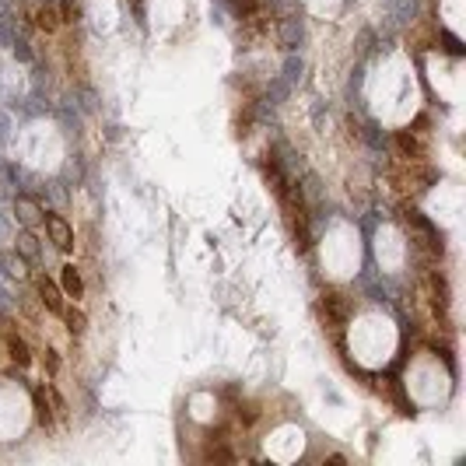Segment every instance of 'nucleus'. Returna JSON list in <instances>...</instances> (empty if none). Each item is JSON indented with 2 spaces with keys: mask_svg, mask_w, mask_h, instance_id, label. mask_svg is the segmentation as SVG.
Returning <instances> with one entry per match:
<instances>
[{
  "mask_svg": "<svg viewBox=\"0 0 466 466\" xmlns=\"http://www.w3.org/2000/svg\"><path fill=\"white\" fill-rule=\"evenodd\" d=\"M15 249H18L25 260H36V256H39V242H36V235H32V228H29L25 235L18 239V246H15Z\"/></svg>",
  "mask_w": 466,
  "mask_h": 466,
  "instance_id": "obj_15",
  "label": "nucleus"
},
{
  "mask_svg": "<svg viewBox=\"0 0 466 466\" xmlns=\"http://www.w3.org/2000/svg\"><path fill=\"white\" fill-rule=\"evenodd\" d=\"M302 449H305V431L295 428V424H284V428H277V431L267 438V456L277 459V463H291V459H298Z\"/></svg>",
  "mask_w": 466,
  "mask_h": 466,
  "instance_id": "obj_8",
  "label": "nucleus"
},
{
  "mask_svg": "<svg viewBox=\"0 0 466 466\" xmlns=\"http://www.w3.org/2000/svg\"><path fill=\"white\" fill-rule=\"evenodd\" d=\"M407 389H410V396H414L417 403L438 407V403L449 396V375H445V368H442L438 361L421 358V361L407 372Z\"/></svg>",
  "mask_w": 466,
  "mask_h": 466,
  "instance_id": "obj_5",
  "label": "nucleus"
},
{
  "mask_svg": "<svg viewBox=\"0 0 466 466\" xmlns=\"http://www.w3.org/2000/svg\"><path fill=\"white\" fill-rule=\"evenodd\" d=\"M375 260L389 274H396L403 267V260H407V242H403V235H400L393 224H382L375 231Z\"/></svg>",
  "mask_w": 466,
  "mask_h": 466,
  "instance_id": "obj_7",
  "label": "nucleus"
},
{
  "mask_svg": "<svg viewBox=\"0 0 466 466\" xmlns=\"http://www.w3.org/2000/svg\"><path fill=\"white\" fill-rule=\"evenodd\" d=\"M445 8L452 11V15H449V25H452V29H459V4H456V0H445Z\"/></svg>",
  "mask_w": 466,
  "mask_h": 466,
  "instance_id": "obj_18",
  "label": "nucleus"
},
{
  "mask_svg": "<svg viewBox=\"0 0 466 466\" xmlns=\"http://www.w3.org/2000/svg\"><path fill=\"white\" fill-rule=\"evenodd\" d=\"M323 267L330 277L347 281L361 267V235L351 224H333L323 239Z\"/></svg>",
  "mask_w": 466,
  "mask_h": 466,
  "instance_id": "obj_3",
  "label": "nucleus"
},
{
  "mask_svg": "<svg viewBox=\"0 0 466 466\" xmlns=\"http://www.w3.org/2000/svg\"><path fill=\"white\" fill-rule=\"evenodd\" d=\"M0 267H4V274H8V277H15V281H25V277H29L25 256H18V249H15V253H8L4 260H0Z\"/></svg>",
  "mask_w": 466,
  "mask_h": 466,
  "instance_id": "obj_12",
  "label": "nucleus"
},
{
  "mask_svg": "<svg viewBox=\"0 0 466 466\" xmlns=\"http://www.w3.org/2000/svg\"><path fill=\"white\" fill-rule=\"evenodd\" d=\"M18 151L22 158L32 165V168H43V172H53L60 165V154H64V140L57 133L53 123H32L22 130V140H18Z\"/></svg>",
  "mask_w": 466,
  "mask_h": 466,
  "instance_id": "obj_4",
  "label": "nucleus"
},
{
  "mask_svg": "<svg viewBox=\"0 0 466 466\" xmlns=\"http://www.w3.org/2000/svg\"><path fill=\"white\" fill-rule=\"evenodd\" d=\"M29 396L18 386H0V442H11L29 428Z\"/></svg>",
  "mask_w": 466,
  "mask_h": 466,
  "instance_id": "obj_6",
  "label": "nucleus"
},
{
  "mask_svg": "<svg viewBox=\"0 0 466 466\" xmlns=\"http://www.w3.org/2000/svg\"><path fill=\"white\" fill-rule=\"evenodd\" d=\"M92 25L99 32H112L116 29V8H112V0H92Z\"/></svg>",
  "mask_w": 466,
  "mask_h": 466,
  "instance_id": "obj_9",
  "label": "nucleus"
},
{
  "mask_svg": "<svg viewBox=\"0 0 466 466\" xmlns=\"http://www.w3.org/2000/svg\"><path fill=\"white\" fill-rule=\"evenodd\" d=\"M64 291H67L71 298H81V295H85V284H81V277H78L74 267H64Z\"/></svg>",
  "mask_w": 466,
  "mask_h": 466,
  "instance_id": "obj_14",
  "label": "nucleus"
},
{
  "mask_svg": "<svg viewBox=\"0 0 466 466\" xmlns=\"http://www.w3.org/2000/svg\"><path fill=\"white\" fill-rule=\"evenodd\" d=\"M46 231H50V239H53L60 249H71V246H74V231H71V224H67L64 217L46 214Z\"/></svg>",
  "mask_w": 466,
  "mask_h": 466,
  "instance_id": "obj_10",
  "label": "nucleus"
},
{
  "mask_svg": "<svg viewBox=\"0 0 466 466\" xmlns=\"http://www.w3.org/2000/svg\"><path fill=\"white\" fill-rule=\"evenodd\" d=\"M15 214H18V221L25 224V228H36L46 214L39 210V203H32V200H25V196H18L15 200Z\"/></svg>",
  "mask_w": 466,
  "mask_h": 466,
  "instance_id": "obj_11",
  "label": "nucleus"
},
{
  "mask_svg": "<svg viewBox=\"0 0 466 466\" xmlns=\"http://www.w3.org/2000/svg\"><path fill=\"white\" fill-rule=\"evenodd\" d=\"M189 414H193L196 421H210V417H214V396L196 393V396L189 400Z\"/></svg>",
  "mask_w": 466,
  "mask_h": 466,
  "instance_id": "obj_13",
  "label": "nucleus"
},
{
  "mask_svg": "<svg viewBox=\"0 0 466 466\" xmlns=\"http://www.w3.org/2000/svg\"><path fill=\"white\" fill-rule=\"evenodd\" d=\"M368 102H372L375 116L386 123H407L417 112L421 92H417V78H414V67L407 57L382 60V67L368 81Z\"/></svg>",
  "mask_w": 466,
  "mask_h": 466,
  "instance_id": "obj_1",
  "label": "nucleus"
},
{
  "mask_svg": "<svg viewBox=\"0 0 466 466\" xmlns=\"http://www.w3.org/2000/svg\"><path fill=\"white\" fill-rule=\"evenodd\" d=\"M396 351V326L382 312H365L351 326V354L365 368H379L393 358Z\"/></svg>",
  "mask_w": 466,
  "mask_h": 466,
  "instance_id": "obj_2",
  "label": "nucleus"
},
{
  "mask_svg": "<svg viewBox=\"0 0 466 466\" xmlns=\"http://www.w3.org/2000/svg\"><path fill=\"white\" fill-rule=\"evenodd\" d=\"M39 291H43V302H46V305H50L53 312H64V302H60V291H57V288H53L50 281H43V284H39Z\"/></svg>",
  "mask_w": 466,
  "mask_h": 466,
  "instance_id": "obj_16",
  "label": "nucleus"
},
{
  "mask_svg": "<svg viewBox=\"0 0 466 466\" xmlns=\"http://www.w3.org/2000/svg\"><path fill=\"white\" fill-rule=\"evenodd\" d=\"M67 323H71V330H74V333H81V330H85V316H81V312H67Z\"/></svg>",
  "mask_w": 466,
  "mask_h": 466,
  "instance_id": "obj_17",
  "label": "nucleus"
}]
</instances>
